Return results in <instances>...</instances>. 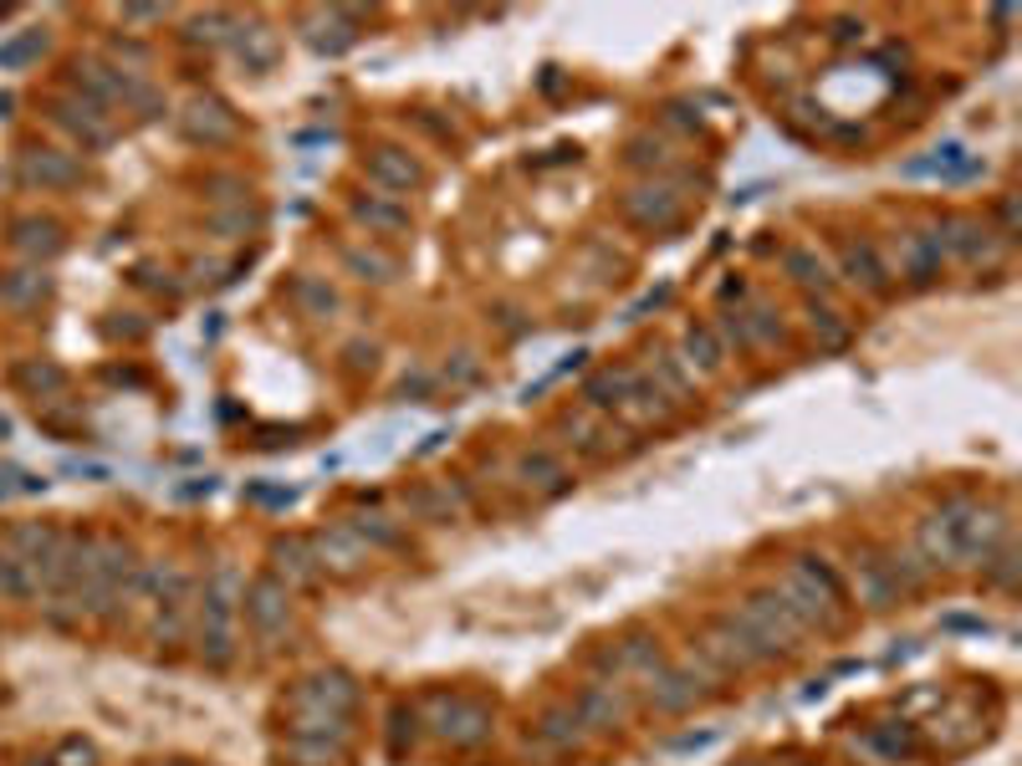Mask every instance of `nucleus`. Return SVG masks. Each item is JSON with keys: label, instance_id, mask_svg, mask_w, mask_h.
Segmentation results:
<instances>
[{"label": "nucleus", "instance_id": "nucleus-1", "mask_svg": "<svg viewBox=\"0 0 1022 766\" xmlns=\"http://www.w3.org/2000/svg\"><path fill=\"white\" fill-rule=\"evenodd\" d=\"M1002 537H1007L1002 511L972 506V500H956V506H945V511L920 521V552L936 567H966L976 557H991L1002 547Z\"/></svg>", "mask_w": 1022, "mask_h": 766}, {"label": "nucleus", "instance_id": "nucleus-2", "mask_svg": "<svg viewBox=\"0 0 1022 766\" xmlns=\"http://www.w3.org/2000/svg\"><path fill=\"white\" fill-rule=\"evenodd\" d=\"M359 705V685L343 670H317L307 680H297V690L286 695L292 710V735H343L348 741V716Z\"/></svg>", "mask_w": 1022, "mask_h": 766}, {"label": "nucleus", "instance_id": "nucleus-3", "mask_svg": "<svg viewBox=\"0 0 1022 766\" xmlns=\"http://www.w3.org/2000/svg\"><path fill=\"white\" fill-rule=\"evenodd\" d=\"M425 710H435V731L450 746H481L491 735V710L471 695H430Z\"/></svg>", "mask_w": 1022, "mask_h": 766}, {"label": "nucleus", "instance_id": "nucleus-4", "mask_svg": "<svg viewBox=\"0 0 1022 766\" xmlns=\"http://www.w3.org/2000/svg\"><path fill=\"white\" fill-rule=\"evenodd\" d=\"M286 613H292V588H286L282 578H256L251 588H246V624H251L261 639L282 634Z\"/></svg>", "mask_w": 1022, "mask_h": 766}, {"label": "nucleus", "instance_id": "nucleus-5", "mask_svg": "<svg viewBox=\"0 0 1022 766\" xmlns=\"http://www.w3.org/2000/svg\"><path fill=\"white\" fill-rule=\"evenodd\" d=\"M624 215L634 225H645V231H670V225H680L685 204H680V195L670 185H645V189H634V195H624Z\"/></svg>", "mask_w": 1022, "mask_h": 766}, {"label": "nucleus", "instance_id": "nucleus-6", "mask_svg": "<svg viewBox=\"0 0 1022 766\" xmlns=\"http://www.w3.org/2000/svg\"><path fill=\"white\" fill-rule=\"evenodd\" d=\"M363 169H368V185L389 189V195H409V189H420V179H425V174H420V164H414L404 149H389V143H384V149H374Z\"/></svg>", "mask_w": 1022, "mask_h": 766}, {"label": "nucleus", "instance_id": "nucleus-7", "mask_svg": "<svg viewBox=\"0 0 1022 766\" xmlns=\"http://www.w3.org/2000/svg\"><path fill=\"white\" fill-rule=\"evenodd\" d=\"M941 261H945L941 235H930V231H905L900 235V276H911L915 286L936 282Z\"/></svg>", "mask_w": 1022, "mask_h": 766}, {"label": "nucleus", "instance_id": "nucleus-8", "mask_svg": "<svg viewBox=\"0 0 1022 766\" xmlns=\"http://www.w3.org/2000/svg\"><path fill=\"white\" fill-rule=\"evenodd\" d=\"M936 235H941V250H951L961 261H982V256L997 250V231L982 225V220H966V215H951Z\"/></svg>", "mask_w": 1022, "mask_h": 766}, {"label": "nucleus", "instance_id": "nucleus-9", "mask_svg": "<svg viewBox=\"0 0 1022 766\" xmlns=\"http://www.w3.org/2000/svg\"><path fill=\"white\" fill-rule=\"evenodd\" d=\"M838 261H844V271H849V282H859L865 292H890V267L880 261V250L869 246L865 235L859 240H838Z\"/></svg>", "mask_w": 1022, "mask_h": 766}, {"label": "nucleus", "instance_id": "nucleus-10", "mask_svg": "<svg viewBox=\"0 0 1022 766\" xmlns=\"http://www.w3.org/2000/svg\"><path fill=\"white\" fill-rule=\"evenodd\" d=\"M701 695H706V690L695 685V670L649 674V705H655V710H670V716H680V710H691Z\"/></svg>", "mask_w": 1022, "mask_h": 766}, {"label": "nucleus", "instance_id": "nucleus-11", "mask_svg": "<svg viewBox=\"0 0 1022 766\" xmlns=\"http://www.w3.org/2000/svg\"><path fill=\"white\" fill-rule=\"evenodd\" d=\"M905 179H966V174H976V158L961 149V143H941V149H930L926 158H911L905 164Z\"/></svg>", "mask_w": 1022, "mask_h": 766}, {"label": "nucleus", "instance_id": "nucleus-12", "mask_svg": "<svg viewBox=\"0 0 1022 766\" xmlns=\"http://www.w3.org/2000/svg\"><path fill=\"white\" fill-rule=\"evenodd\" d=\"M313 557L317 567H338V573H353L363 563V537L353 527H332V532L313 537Z\"/></svg>", "mask_w": 1022, "mask_h": 766}, {"label": "nucleus", "instance_id": "nucleus-13", "mask_svg": "<svg viewBox=\"0 0 1022 766\" xmlns=\"http://www.w3.org/2000/svg\"><path fill=\"white\" fill-rule=\"evenodd\" d=\"M783 267L792 271V282L808 286V292H834V271L823 267V256L813 246H792L783 250Z\"/></svg>", "mask_w": 1022, "mask_h": 766}, {"label": "nucleus", "instance_id": "nucleus-14", "mask_svg": "<svg viewBox=\"0 0 1022 766\" xmlns=\"http://www.w3.org/2000/svg\"><path fill=\"white\" fill-rule=\"evenodd\" d=\"M348 741H328V735H286V762L292 766H338Z\"/></svg>", "mask_w": 1022, "mask_h": 766}, {"label": "nucleus", "instance_id": "nucleus-15", "mask_svg": "<svg viewBox=\"0 0 1022 766\" xmlns=\"http://www.w3.org/2000/svg\"><path fill=\"white\" fill-rule=\"evenodd\" d=\"M639 384V374H630V368H609V374L588 378V399H594V409H624V399H630V389Z\"/></svg>", "mask_w": 1022, "mask_h": 766}, {"label": "nucleus", "instance_id": "nucleus-16", "mask_svg": "<svg viewBox=\"0 0 1022 766\" xmlns=\"http://www.w3.org/2000/svg\"><path fill=\"white\" fill-rule=\"evenodd\" d=\"M11 246L26 250V256H57V250H62V231H57L51 220H21L16 235H11Z\"/></svg>", "mask_w": 1022, "mask_h": 766}, {"label": "nucleus", "instance_id": "nucleus-17", "mask_svg": "<svg viewBox=\"0 0 1022 766\" xmlns=\"http://www.w3.org/2000/svg\"><path fill=\"white\" fill-rule=\"evenodd\" d=\"M624 716V700L613 695L609 685H588L578 700V720L583 726H613V720Z\"/></svg>", "mask_w": 1022, "mask_h": 766}, {"label": "nucleus", "instance_id": "nucleus-18", "mask_svg": "<svg viewBox=\"0 0 1022 766\" xmlns=\"http://www.w3.org/2000/svg\"><path fill=\"white\" fill-rule=\"evenodd\" d=\"M277 573H282L286 588H292V582H317L322 567H317V557L307 552V542H282V547H277Z\"/></svg>", "mask_w": 1022, "mask_h": 766}, {"label": "nucleus", "instance_id": "nucleus-19", "mask_svg": "<svg viewBox=\"0 0 1022 766\" xmlns=\"http://www.w3.org/2000/svg\"><path fill=\"white\" fill-rule=\"evenodd\" d=\"M521 475H527V485H537V491H567V470H563V460H552V455H527L521 460Z\"/></svg>", "mask_w": 1022, "mask_h": 766}, {"label": "nucleus", "instance_id": "nucleus-20", "mask_svg": "<svg viewBox=\"0 0 1022 766\" xmlns=\"http://www.w3.org/2000/svg\"><path fill=\"white\" fill-rule=\"evenodd\" d=\"M721 358H726V353H721V343H716V332H710V328H691V332H685V363H691V368H701V374H716V368H721Z\"/></svg>", "mask_w": 1022, "mask_h": 766}, {"label": "nucleus", "instance_id": "nucleus-21", "mask_svg": "<svg viewBox=\"0 0 1022 766\" xmlns=\"http://www.w3.org/2000/svg\"><path fill=\"white\" fill-rule=\"evenodd\" d=\"M578 726H583L578 710H552V716L537 726V741H542L548 751H563V746H573V741H578Z\"/></svg>", "mask_w": 1022, "mask_h": 766}, {"label": "nucleus", "instance_id": "nucleus-22", "mask_svg": "<svg viewBox=\"0 0 1022 766\" xmlns=\"http://www.w3.org/2000/svg\"><path fill=\"white\" fill-rule=\"evenodd\" d=\"M292 297H297L313 317L338 313V292H332L328 282H317V276H297V282H292Z\"/></svg>", "mask_w": 1022, "mask_h": 766}, {"label": "nucleus", "instance_id": "nucleus-23", "mask_svg": "<svg viewBox=\"0 0 1022 766\" xmlns=\"http://www.w3.org/2000/svg\"><path fill=\"white\" fill-rule=\"evenodd\" d=\"M353 215L368 220V231H404L409 225V215L399 210V204H384V200H374V195L353 204Z\"/></svg>", "mask_w": 1022, "mask_h": 766}, {"label": "nucleus", "instance_id": "nucleus-24", "mask_svg": "<svg viewBox=\"0 0 1022 766\" xmlns=\"http://www.w3.org/2000/svg\"><path fill=\"white\" fill-rule=\"evenodd\" d=\"M808 328H813L829 347H844V343H849V322H838V313L818 307V302H808Z\"/></svg>", "mask_w": 1022, "mask_h": 766}, {"label": "nucleus", "instance_id": "nucleus-25", "mask_svg": "<svg viewBox=\"0 0 1022 766\" xmlns=\"http://www.w3.org/2000/svg\"><path fill=\"white\" fill-rule=\"evenodd\" d=\"M72 164L67 158H57V154H32L26 158V179H42V185H67L72 179Z\"/></svg>", "mask_w": 1022, "mask_h": 766}, {"label": "nucleus", "instance_id": "nucleus-26", "mask_svg": "<svg viewBox=\"0 0 1022 766\" xmlns=\"http://www.w3.org/2000/svg\"><path fill=\"white\" fill-rule=\"evenodd\" d=\"M16 282H0V297L5 302H26V297H36V292H47V276L42 271H11Z\"/></svg>", "mask_w": 1022, "mask_h": 766}, {"label": "nucleus", "instance_id": "nucleus-27", "mask_svg": "<svg viewBox=\"0 0 1022 766\" xmlns=\"http://www.w3.org/2000/svg\"><path fill=\"white\" fill-rule=\"evenodd\" d=\"M859 573L869 578V603H874V609H884L890 598H884V588H880V563H859ZM884 573H890V588L900 593V573H895V563H884Z\"/></svg>", "mask_w": 1022, "mask_h": 766}, {"label": "nucleus", "instance_id": "nucleus-28", "mask_svg": "<svg viewBox=\"0 0 1022 766\" xmlns=\"http://www.w3.org/2000/svg\"><path fill=\"white\" fill-rule=\"evenodd\" d=\"M348 267L363 271V282H384V271H389V261H378V256H363V250H343Z\"/></svg>", "mask_w": 1022, "mask_h": 766}, {"label": "nucleus", "instance_id": "nucleus-29", "mask_svg": "<svg viewBox=\"0 0 1022 766\" xmlns=\"http://www.w3.org/2000/svg\"><path fill=\"white\" fill-rule=\"evenodd\" d=\"M36 47H42V36H21V42H11V47L0 51V67H11V62H21V57H32Z\"/></svg>", "mask_w": 1022, "mask_h": 766}, {"label": "nucleus", "instance_id": "nucleus-30", "mask_svg": "<svg viewBox=\"0 0 1022 766\" xmlns=\"http://www.w3.org/2000/svg\"><path fill=\"white\" fill-rule=\"evenodd\" d=\"M859 32H865V26H854V21H838V42H854V36H859Z\"/></svg>", "mask_w": 1022, "mask_h": 766}]
</instances>
